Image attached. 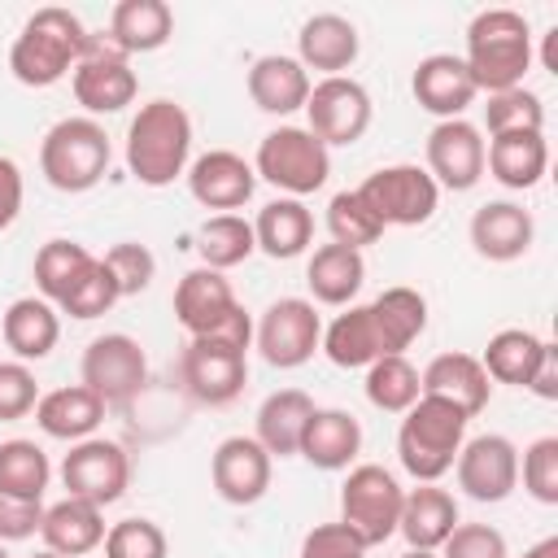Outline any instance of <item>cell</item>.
<instances>
[{
  "label": "cell",
  "instance_id": "12",
  "mask_svg": "<svg viewBox=\"0 0 558 558\" xmlns=\"http://www.w3.org/2000/svg\"><path fill=\"white\" fill-rule=\"evenodd\" d=\"M78 384L92 388L105 410L109 405H126L144 384H148V353L135 336L126 331H105L96 336L87 349H83V362H78Z\"/></svg>",
  "mask_w": 558,
  "mask_h": 558
},
{
  "label": "cell",
  "instance_id": "39",
  "mask_svg": "<svg viewBox=\"0 0 558 558\" xmlns=\"http://www.w3.org/2000/svg\"><path fill=\"white\" fill-rule=\"evenodd\" d=\"M196 253H201V266H209V270H231V266L248 262L257 253L253 222L240 214H209L196 227Z\"/></svg>",
  "mask_w": 558,
  "mask_h": 558
},
{
  "label": "cell",
  "instance_id": "52",
  "mask_svg": "<svg viewBox=\"0 0 558 558\" xmlns=\"http://www.w3.org/2000/svg\"><path fill=\"white\" fill-rule=\"evenodd\" d=\"M22 196H26V183H22V170L13 157L0 153V231H9L22 214Z\"/></svg>",
  "mask_w": 558,
  "mask_h": 558
},
{
  "label": "cell",
  "instance_id": "34",
  "mask_svg": "<svg viewBox=\"0 0 558 558\" xmlns=\"http://www.w3.org/2000/svg\"><path fill=\"white\" fill-rule=\"evenodd\" d=\"M366 310H371V323H375L384 357L388 353H405L427 331V296L418 288H405V283L384 288L375 301H366Z\"/></svg>",
  "mask_w": 558,
  "mask_h": 558
},
{
  "label": "cell",
  "instance_id": "28",
  "mask_svg": "<svg viewBox=\"0 0 558 558\" xmlns=\"http://www.w3.org/2000/svg\"><path fill=\"white\" fill-rule=\"evenodd\" d=\"M458 523V497L440 484H418L401 501L397 532L405 536V549H440Z\"/></svg>",
  "mask_w": 558,
  "mask_h": 558
},
{
  "label": "cell",
  "instance_id": "10",
  "mask_svg": "<svg viewBox=\"0 0 558 558\" xmlns=\"http://www.w3.org/2000/svg\"><path fill=\"white\" fill-rule=\"evenodd\" d=\"M318 340H323V318H318L314 301H305V296H279L253 323V344H257L262 362L279 366V371L305 366L314 357Z\"/></svg>",
  "mask_w": 558,
  "mask_h": 558
},
{
  "label": "cell",
  "instance_id": "33",
  "mask_svg": "<svg viewBox=\"0 0 558 558\" xmlns=\"http://www.w3.org/2000/svg\"><path fill=\"white\" fill-rule=\"evenodd\" d=\"M314 414V397L305 388H279L257 405L253 418V440L270 453V458H292L301 445V432Z\"/></svg>",
  "mask_w": 558,
  "mask_h": 558
},
{
  "label": "cell",
  "instance_id": "31",
  "mask_svg": "<svg viewBox=\"0 0 558 558\" xmlns=\"http://www.w3.org/2000/svg\"><path fill=\"white\" fill-rule=\"evenodd\" d=\"M105 514L100 506L92 501H78V497H61L57 506L44 510V523H39V536H44V549L61 554V558H87L92 549L105 545Z\"/></svg>",
  "mask_w": 558,
  "mask_h": 558
},
{
  "label": "cell",
  "instance_id": "8",
  "mask_svg": "<svg viewBox=\"0 0 558 558\" xmlns=\"http://www.w3.org/2000/svg\"><path fill=\"white\" fill-rule=\"evenodd\" d=\"M366 209L388 227H423L436 205H440V187L436 179L414 166V161H397V166H379L375 174H366L357 187H353Z\"/></svg>",
  "mask_w": 558,
  "mask_h": 558
},
{
  "label": "cell",
  "instance_id": "27",
  "mask_svg": "<svg viewBox=\"0 0 558 558\" xmlns=\"http://www.w3.org/2000/svg\"><path fill=\"white\" fill-rule=\"evenodd\" d=\"M35 423L44 436L52 440H87L96 436V427L105 423V401L83 388V384H65V388H52V392H39L35 401Z\"/></svg>",
  "mask_w": 558,
  "mask_h": 558
},
{
  "label": "cell",
  "instance_id": "44",
  "mask_svg": "<svg viewBox=\"0 0 558 558\" xmlns=\"http://www.w3.org/2000/svg\"><path fill=\"white\" fill-rule=\"evenodd\" d=\"M166 554H170V541H166L161 523H153L144 514L118 519L105 532V558H166Z\"/></svg>",
  "mask_w": 558,
  "mask_h": 558
},
{
  "label": "cell",
  "instance_id": "2",
  "mask_svg": "<svg viewBox=\"0 0 558 558\" xmlns=\"http://www.w3.org/2000/svg\"><path fill=\"white\" fill-rule=\"evenodd\" d=\"M532 26L519 9H484L466 26V70L475 78V92H510L523 87V74L532 70Z\"/></svg>",
  "mask_w": 558,
  "mask_h": 558
},
{
  "label": "cell",
  "instance_id": "40",
  "mask_svg": "<svg viewBox=\"0 0 558 558\" xmlns=\"http://www.w3.org/2000/svg\"><path fill=\"white\" fill-rule=\"evenodd\" d=\"M48 480H52V462L35 440H22V436L0 440V493L44 501Z\"/></svg>",
  "mask_w": 558,
  "mask_h": 558
},
{
  "label": "cell",
  "instance_id": "49",
  "mask_svg": "<svg viewBox=\"0 0 558 558\" xmlns=\"http://www.w3.org/2000/svg\"><path fill=\"white\" fill-rule=\"evenodd\" d=\"M436 554L440 558H510V545L493 523H458Z\"/></svg>",
  "mask_w": 558,
  "mask_h": 558
},
{
  "label": "cell",
  "instance_id": "43",
  "mask_svg": "<svg viewBox=\"0 0 558 558\" xmlns=\"http://www.w3.org/2000/svg\"><path fill=\"white\" fill-rule=\"evenodd\" d=\"M484 131L506 135V131H545V100L532 87H510L493 92L484 105Z\"/></svg>",
  "mask_w": 558,
  "mask_h": 558
},
{
  "label": "cell",
  "instance_id": "57",
  "mask_svg": "<svg viewBox=\"0 0 558 558\" xmlns=\"http://www.w3.org/2000/svg\"><path fill=\"white\" fill-rule=\"evenodd\" d=\"M31 558H61V554H52V549H39V554H31Z\"/></svg>",
  "mask_w": 558,
  "mask_h": 558
},
{
  "label": "cell",
  "instance_id": "19",
  "mask_svg": "<svg viewBox=\"0 0 558 558\" xmlns=\"http://www.w3.org/2000/svg\"><path fill=\"white\" fill-rule=\"evenodd\" d=\"M410 92H414V105L418 109H427L432 118H440V122H449V118H462L471 105H475V78H471V70H466V61L462 57H453V52H432V57H423L418 65H414V74H410Z\"/></svg>",
  "mask_w": 558,
  "mask_h": 558
},
{
  "label": "cell",
  "instance_id": "46",
  "mask_svg": "<svg viewBox=\"0 0 558 558\" xmlns=\"http://www.w3.org/2000/svg\"><path fill=\"white\" fill-rule=\"evenodd\" d=\"M100 262L109 266V275H113V283H118L122 296H140V292L153 283V275H157V257H153L148 244H140V240L113 244Z\"/></svg>",
  "mask_w": 558,
  "mask_h": 558
},
{
  "label": "cell",
  "instance_id": "38",
  "mask_svg": "<svg viewBox=\"0 0 558 558\" xmlns=\"http://www.w3.org/2000/svg\"><path fill=\"white\" fill-rule=\"evenodd\" d=\"M96 266V253H87L78 240H48L35 253V288L48 305H61Z\"/></svg>",
  "mask_w": 558,
  "mask_h": 558
},
{
  "label": "cell",
  "instance_id": "4",
  "mask_svg": "<svg viewBox=\"0 0 558 558\" xmlns=\"http://www.w3.org/2000/svg\"><path fill=\"white\" fill-rule=\"evenodd\" d=\"M466 423L471 418L453 401L418 392V401L401 414L397 427V458L405 475H414L418 484H436L445 471H453V458L466 440Z\"/></svg>",
  "mask_w": 558,
  "mask_h": 558
},
{
  "label": "cell",
  "instance_id": "48",
  "mask_svg": "<svg viewBox=\"0 0 558 558\" xmlns=\"http://www.w3.org/2000/svg\"><path fill=\"white\" fill-rule=\"evenodd\" d=\"M35 401H39L35 371L17 357L0 362V423H17V418L35 414Z\"/></svg>",
  "mask_w": 558,
  "mask_h": 558
},
{
  "label": "cell",
  "instance_id": "51",
  "mask_svg": "<svg viewBox=\"0 0 558 558\" xmlns=\"http://www.w3.org/2000/svg\"><path fill=\"white\" fill-rule=\"evenodd\" d=\"M44 523V501H26V497H9L0 493V545L13 541H31Z\"/></svg>",
  "mask_w": 558,
  "mask_h": 558
},
{
  "label": "cell",
  "instance_id": "14",
  "mask_svg": "<svg viewBox=\"0 0 558 558\" xmlns=\"http://www.w3.org/2000/svg\"><path fill=\"white\" fill-rule=\"evenodd\" d=\"M179 379L183 392L201 405H231L244 384H248V353L227 344V340H209V336H192L183 357H179Z\"/></svg>",
  "mask_w": 558,
  "mask_h": 558
},
{
  "label": "cell",
  "instance_id": "1",
  "mask_svg": "<svg viewBox=\"0 0 558 558\" xmlns=\"http://www.w3.org/2000/svg\"><path fill=\"white\" fill-rule=\"evenodd\" d=\"M192 166V118L179 100H148L126 126V170L144 187H170Z\"/></svg>",
  "mask_w": 558,
  "mask_h": 558
},
{
  "label": "cell",
  "instance_id": "11",
  "mask_svg": "<svg viewBox=\"0 0 558 558\" xmlns=\"http://www.w3.org/2000/svg\"><path fill=\"white\" fill-rule=\"evenodd\" d=\"M61 475V488L65 497H78V501H92V506H113L126 484H131V458L118 440L109 436H87V440H74L70 453L61 458L57 466Z\"/></svg>",
  "mask_w": 558,
  "mask_h": 558
},
{
  "label": "cell",
  "instance_id": "15",
  "mask_svg": "<svg viewBox=\"0 0 558 558\" xmlns=\"http://www.w3.org/2000/svg\"><path fill=\"white\" fill-rule=\"evenodd\" d=\"M453 475L471 501L497 506L519 488V449L501 432L471 436V440H462V449L453 458Z\"/></svg>",
  "mask_w": 558,
  "mask_h": 558
},
{
  "label": "cell",
  "instance_id": "35",
  "mask_svg": "<svg viewBox=\"0 0 558 558\" xmlns=\"http://www.w3.org/2000/svg\"><path fill=\"white\" fill-rule=\"evenodd\" d=\"M305 283L318 305H353V296L366 283V262L357 248L344 244H318L305 262Z\"/></svg>",
  "mask_w": 558,
  "mask_h": 558
},
{
  "label": "cell",
  "instance_id": "58",
  "mask_svg": "<svg viewBox=\"0 0 558 558\" xmlns=\"http://www.w3.org/2000/svg\"><path fill=\"white\" fill-rule=\"evenodd\" d=\"M0 558H9V549H4V545H0Z\"/></svg>",
  "mask_w": 558,
  "mask_h": 558
},
{
  "label": "cell",
  "instance_id": "6",
  "mask_svg": "<svg viewBox=\"0 0 558 558\" xmlns=\"http://www.w3.org/2000/svg\"><path fill=\"white\" fill-rule=\"evenodd\" d=\"M253 174L279 187L283 196H310L327 183L331 174V148L314 140L305 126H275L262 135L253 153Z\"/></svg>",
  "mask_w": 558,
  "mask_h": 558
},
{
  "label": "cell",
  "instance_id": "30",
  "mask_svg": "<svg viewBox=\"0 0 558 558\" xmlns=\"http://www.w3.org/2000/svg\"><path fill=\"white\" fill-rule=\"evenodd\" d=\"M0 336H4L9 353L31 366V362H39V357H48L57 349V340H61V310L48 305L44 296H17L4 310V318H0Z\"/></svg>",
  "mask_w": 558,
  "mask_h": 558
},
{
  "label": "cell",
  "instance_id": "16",
  "mask_svg": "<svg viewBox=\"0 0 558 558\" xmlns=\"http://www.w3.org/2000/svg\"><path fill=\"white\" fill-rule=\"evenodd\" d=\"M436 187L449 192H471L484 179V131L466 118L436 122L427 131V166H423Z\"/></svg>",
  "mask_w": 558,
  "mask_h": 558
},
{
  "label": "cell",
  "instance_id": "21",
  "mask_svg": "<svg viewBox=\"0 0 558 558\" xmlns=\"http://www.w3.org/2000/svg\"><path fill=\"white\" fill-rule=\"evenodd\" d=\"M357 52H362V35L340 13H314L296 31V61L305 70H318L323 78H336V74L353 70Z\"/></svg>",
  "mask_w": 558,
  "mask_h": 558
},
{
  "label": "cell",
  "instance_id": "24",
  "mask_svg": "<svg viewBox=\"0 0 558 558\" xmlns=\"http://www.w3.org/2000/svg\"><path fill=\"white\" fill-rule=\"evenodd\" d=\"M484 170L510 187V192H527L545 179L549 170V144L545 131H506V135H488L484 140Z\"/></svg>",
  "mask_w": 558,
  "mask_h": 558
},
{
  "label": "cell",
  "instance_id": "37",
  "mask_svg": "<svg viewBox=\"0 0 558 558\" xmlns=\"http://www.w3.org/2000/svg\"><path fill=\"white\" fill-rule=\"evenodd\" d=\"M545 353V340L527 327H501L488 336L484 353H480V366L488 371L493 384H510V388H527L536 362Z\"/></svg>",
  "mask_w": 558,
  "mask_h": 558
},
{
  "label": "cell",
  "instance_id": "23",
  "mask_svg": "<svg viewBox=\"0 0 558 558\" xmlns=\"http://www.w3.org/2000/svg\"><path fill=\"white\" fill-rule=\"evenodd\" d=\"M296 453L318 471H349L362 453V423L340 405H314Z\"/></svg>",
  "mask_w": 558,
  "mask_h": 558
},
{
  "label": "cell",
  "instance_id": "36",
  "mask_svg": "<svg viewBox=\"0 0 558 558\" xmlns=\"http://www.w3.org/2000/svg\"><path fill=\"white\" fill-rule=\"evenodd\" d=\"M318 349L327 353L331 366L340 371H366L375 357H384L379 349V336H375V323H371V310L366 305H349L344 314H336L327 327H323V340Z\"/></svg>",
  "mask_w": 558,
  "mask_h": 558
},
{
  "label": "cell",
  "instance_id": "25",
  "mask_svg": "<svg viewBox=\"0 0 558 558\" xmlns=\"http://www.w3.org/2000/svg\"><path fill=\"white\" fill-rule=\"evenodd\" d=\"M248 100L262 109V113H275V118H288L296 109H305L310 100V70L296 61V57H283V52H266L248 65Z\"/></svg>",
  "mask_w": 558,
  "mask_h": 558
},
{
  "label": "cell",
  "instance_id": "17",
  "mask_svg": "<svg viewBox=\"0 0 558 558\" xmlns=\"http://www.w3.org/2000/svg\"><path fill=\"white\" fill-rule=\"evenodd\" d=\"M270 471H275V458L253 436H227L209 458L214 493L227 506H257L270 493Z\"/></svg>",
  "mask_w": 558,
  "mask_h": 558
},
{
  "label": "cell",
  "instance_id": "45",
  "mask_svg": "<svg viewBox=\"0 0 558 558\" xmlns=\"http://www.w3.org/2000/svg\"><path fill=\"white\" fill-rule=\"evenodd\" d=\"M523 493L541 506H558V436H536L519 458Z\"/></svg>",
  "mask_w": 558,
  "mask_h": 558
},
{
  "label": "cell",
  "instance_id": "7",
  "mask_svg": "<svg viewBox=\"0 0 558 558\" xmlns=\"http://www.w3.org/2000/svg\"><path fill=\"white\" fill-rule=\"evenodd\" d=\"M401 501H405V488L397 484V475L388 466L357 462V466H349V475L340 484V523H349L366 549L384 545L388 536H397Z\"/></svg>",
  "mask_w": 558,
  "mask_h": 558
},
{
  "label": "cell",
  "instance_id": "50",
  "mask_svg": "<svg viewBox=\"0 0 558 558\" xmlns=\"http://www.w3.org/2000/svg\"><path fill=\"white\" fill-rule=\"evenodd\" d=\"M296 558H366L362 536L349 523H318L301 536V554Z\"/></svg>",
  "mask_w": 558,
  "mask_h": 558
},
{
  "label": "cell",
  "instance_id": "32",
  "mask_svg": "<svg viewBox=\"0 0 558 558\" xmlns=\"http://www.w3.org/2000/svg\"><path fill=\"white\" fill-rule=\"evenodd\" d=\"M105 35L113 39V48L122 57L157 52L174 35V9L166 0H118L109 9V31Z\"/></svg>",
  "mask_w": 558,
  "mask_h": 558
},
{
  "label": "cell",
  "instance_id": "26",
  "mask_svg": "<svg viewBox=\"0 0 558 558\" xmlns=\"http://www.w3.org/2000/svg\"><path fill=\"white\" fill-rule=\"evenodd\" d=\"M235 305L240 301L231 292V279L222 270H209V266L187 270L174 288V318L187 336H209Z\"/></svg>",
  "mask_w": 558,
  "mask_h": 558
},
{
  "label": "cell",
  "instance_id": "18",
  "mask_svg": "<svg viewBox=\"0 0 558 558\" xmlns=\"http://www.w3.org/2000/svg\"><path fill=\"white\" fill-rule=\"evenodd\" d=\"M187 192L196 205L218 209V214H235L253 201L257 192V174L253 161H244L231 148H209L187 166Z\"/></svg>",
  "mask_w": 558,
  "mask_h": 558
},
{
  "label": "cell",
  "instance_id": "42",
  "mask_svg": "<svg viewBox=\"0 0 558 558\" xmlns=\"http://www.w3.org/2000/svg\"><path fill=\"white\" fill-rule=\"evenodd\" d=\"M327 231H331V244H344V248H366L384 235V222L366 209V201L349 187V192H336L327 201Z\"/></svg>",
  "mask_w": 558,
  "mask_h": 558
},
{
  "label": "cell",
  "instance_id": "20",
  "mask_svg": "<svg viewBox=\"0 0 558 558\" xmlns=\"http://www.w3.org/2000/svg\"><path fill=\"white\" fill-rule=\"evenodd\" d=\"M466 235H471V248L484 262H519L536 240V222L514 201H484L471 214Z\"/></svg>",
  "mask_w": 558,
  "mask_h": 558
},
{
  "label": "cell",
  "instance_id": "47",
  "mask_svg": "<svg viewBox=\"0 0 558 558\" xmlns=\"http://www.w3.org/2000/svg\"><path fill=\"white\" fill-rule=\"evenodd\" d=\"M122 301V292H118V283H113V275H109V266L96 257V266L87 270V279L57 305L61 314H70V318H100V314H109L113 305Z\"/></svg>",
  "mask_w": 558,
  "mask_h": 558
},
{
  "label": "cell",
  "instance_id": "54",
  "mask_svg": "<svg viewBox=\"0 0 558 558\" xmlns=\"http://www.w3.org/2000/svg\"><path fill=\"white\" fill-rule=\"evenodd\" d=\"M541 61H545V70H549V74H558V26H549V31H545Z\"/></svg>",
  "mask_w": 558,
  "mask_h": 558
},
{
  "label": "cell",
  "instance_id": "5",
  "mask_svg": "<svg viewBox=\"0 0 558 558\" xmlns=\"http://www.w3.org/2000/svg\"><path fill=\"white\" fill-rule=\"evenodd\" d=\"M113 161V144L105 135V126L96 118H61L44 131L39 140V174L48 179V187L78 196L92 192Z\"/></svg>",
  "mask_w": 558,
  "mask_h": 558
},
{
  "label": "cell",
  "instance_id": "22",
  "mask_svg": "<svg viewBox=\"0 0 558 558\" xmlns=\"http://www.w3.org/2000/svg\"><path fill=\"white\" fill-rule=\"evenodd\" d=\"M418 392L445 397V401H453L466 418H475V414L488 405V397H493V379H488V371L480 366L475 353H436V357L418 371Z\"/></svg>",
  "mask_w": 558,
  "mask_h": 558
},
{
  "label": "cell",
  "instance_id": "9",
  "mask_svg": "<svg viewBox=\"0 0 558 558\" xmlns=\"http://www.w3.org/2000/svg\"><path fill=\"white\" fill-rule=\"evenodd\" d=\"M70 87H74V100L87 109V118L122 113L140 96V78L131 70V57H122L105 31H87V44H83V57L70 74Z\"/></svg>",
  "mask_w": 558,
  "mask_h": 558
},
{
  "label": "cell",
  "instance_id": "13",
  "mask_svg": "<svg viewBox=\"0 0 558 558\" xmlns=\"http://www.w3.org/2000/svg\"><path fill=\"white\" fill-rule=\"evenodd\" d=\"M371 113H375L371 92L357 78H349V74L318 78L305 100V131L314 140H323L327 148H349L366 135Z\"/></svg>",
  "mask_w": 558,
  "mask_h": 558
},
{
  "label": "cell",
  "instance_id": "3",
  "mask_svg": "<svg viewBox=\"0 0 558 558\" xmlns=\"http://www.w3.org/2000/svg\"><path fill=\"white\" fill-rule=\"evenodd\" d=\"M83 44H87V26L78 22V13L61 4H44L22 22L9 48V74L22 87H52L65 74H74Z\"/></svg>",
  "mask_w": 558,
  "mask_h": 558
},
{
  "label": "cell",
  "instance_id": "55",
  "mask_svg": "<svg viewBox=\"0 0 558 558\" xmlns=\"http://www.w3.org/2000/svg\"><path fill=\"white\" fill-rule=\"evenodd\" d=\"M523 558H558V536H545V541H536L532 549H523Z\"/></svg>",
  "mask_w": 558,
  "mask_h": 558
},
{
  "label": "cell",
  "instance_id": "29",
  "mask_svg": "<svg viewBox=\"0 0 558 558\" xmlns=\"http://www.w3.org/2000/svg\"><path fill=\"white\" fill-rule=\"evenodd\" d=\"M253 240H257V248H262L266 257H275V262L301 257V253L314 244V214H310V205L296 201V196H275V201H266V205L257 209V218H253Z\"/></svg>",
  "mask_w": 558,
  "mask_h": 558
},
{
  "label": "cell",
  "instance_id": "53",
  "mask_svg": "<svg viewBox=\"0 0 558 558\" xmlns=\"http://www.w3.org/2000/svg\"><path fill=\"white\" fill-rule=\"evenodd\" d=\"M527 392L541 397V401H558V344L545 340V353H541V362L527 379Z\"/></svg>",
  "mask_w": 558,
  "mask_h": 558
},
{
  "label": "cell",
  "instance_id": "41",
  "mask_svg": "<svg viewBox=\"0 0 558 558\" xmlns=\"http://www.w3.org/2000/svg\"><path fill=\"white\" fill-rule=\"evenodd\" d=\"M366 401L384 414H405L414 401H418V371L410 366L405 353H388V357H375L366 366Z\"/></svg>",
  "mask_w": 558,
  "mask_h": 558
},
{
  "label": "cell",
  "instance_id": "56",
  "mask_svg": "<svg viewBox=\"0 0 558 558\" xmlns=\"http://www.w3.org/2000/svg\"><path fill=\"white\" fill-rule=\"evenodd\" d=\"M397 558H440L436 549H405V554H397Z\"/></svg>",
  "mask_w": 558,
  "mask_h": 558
}]
</instances>
